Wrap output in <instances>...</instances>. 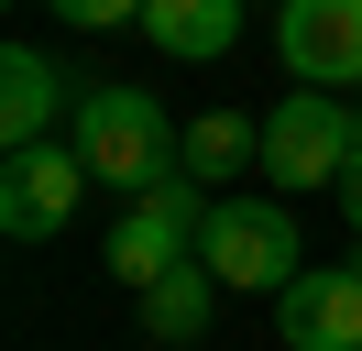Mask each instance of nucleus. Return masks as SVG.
Returning <instances> with one entry per match:
<instances>
[{
    "label": "nucleus",
    "instance_id": "obj_1",
    "mask_svg": "<svg viewBox=\"0 0 362 351\" xmlns=\"http://www.w3.org/2000/svg\"><path fill=\"white\" fill-rule=\"evenodd\" d=\"M66 143L88 154V176L121 187V197H154L165 176H187V121L154 99V88H77Z\"/></svg>",
    "mask_w": 362,
    "mask_h": 351
},
{
    "label": "nucleus",
    "instance_id": "obj_2",
    "mask_svg": "<svg viewBox=\"0 0 362 351\" xmlns=\"http://www.w3.org/2000/svg\"><path fill=\"white\" fill-rule=\"evenodd\" d=\"M198 263H209L220 285H242V297H286V285L308 275L296 209H286V197H242V187H220V197H209V231H198Z\"/></svg>",
    "mask_w": 362,
    "mask_h": 351
},
{
    "label": "nucleus",
    "instance_id": "obj_3",
    "mask_svg": "<svg viewBox=\"0 0 362 351\" xmlns=\"http://www.w3.org/2000/svg\"><path fill=\"white\" fill-rule=\"evenodd\" d=\"M351 154H362V110L340 99V88H296V99L264 110V176H274L286 197L340 187V176H351Z\"/></svg>",
    "mask_w": 362,
    "mask_h": 351
},
{
    "label": "nucleus",
    "instance_id": "obj_4",
    "mask_svg": "<svg viewBox=\"0 0 362 351\" xmlns=\"http://www.w3.org/2000/svg\"><path fill=\"white\" fill-rule=\"evenodd\" d=\"M209 197L220 187H198V176H165L154 197H132V209L110 219V241H99V263H110L121 285H154V275H176V263H198V231H209Z\"/></svg>",
    "mask_w": 362,
    "mask_h": 351
},
{
    "label": "nucleus",
    "instance_id": "obj_5",
    "mask_svg": "<svg viewBox=\"0 0 362 351\" xmlns=\"http://www.w3.org/2000/svg\"><path fill=\"white\" fill-rule=\"evenodd\" d=\"M88 154L55 132V143H23V154H0V231L11 241H55L77 219V197H88Z\"/></svg>",
    "mask_w": 362,
    "mask_h": 351
},
{
    "label": "nucleus",
    "instance_id": "obj_6",
    "mask_svg": "<svg viewBox=\"0 0 362 351\" xmlns=\"http://www.w3.org/2000/svg\"><path fill=\"white\" fill-rule=\"evenodd\" d=\"M274 55L296 88H362V0H274Z\"/></svg>",
    "mask_w": 362,
    "mask_h": 351
},
{
    "label": "nucleus",
    "instance_id": "obj_7",
    "mask_svg": "<svg viewBox=\"0 0 362 351\" xmlns=\"http://www.w3.org/2000/svg\"><path fill=\"white\" fill-rule=\"evenodd\" d=\"M274 340L286 351H362V263H308L274 297Z\"/></svg>",
    "mask_w": 362,
    "mask_h": 351
},
{
    "label": "nucleus",
    "instance_id": "obj_8",
    "mask_svg": "<svg viewBox=\"0 0 362 351\" xmlns=\"http://www.w3.org/2000/svg\"><path fill=\"white\" fill-rule=\"evenodd\" d=\"M55 121H66V77H55V55H45V44H11V55H0V154L55 143Z\"/></svg>",
    "mask_w": 362,
    "mask_h": 351
},
{
    "label": "nucleus",
    "instance_id": "obj_9",
    "mask_svg": "<svg viewBox=\"0 0 362 351\" xmlns=\"http://www.w3.org/2000/svg\"><path fill=\"white\" fill-rule=\"evenodd\" d=\"M143 33L176 66H220L230 44H242V0H143Z\"/></svg>",
    "mask_w": 362,
    "mask_h": 351
},
{
    "label": "nucleus",
    "instance_id": "obj_10",
    "mask_svg": "<svg viewBox=\"0 0 362 351\" xmlns=\"http://www.w3.org/2000/svg\"><path fill=\"white\" fill-rule=\"evenodd\" d=\"M132 307H143V340L198 351V340H209V318H220V275H209V263H176V275H154Z\"/></svg>",
    "mask_w": 362,
    "mask_h": 351
},
{
    "label": "nucleus",
    "instance_id": "obj_11",
    "mask_svg": "<svg viewBox=\"0 0 362 351\" xmlns=\"http://www.w3.org/2000/svg\"><path fill=\"white\" fill-rule=\"evenodd\" d=\"M242 165H264V121L198 110V121H187V176H198V187H242Z\"/></svg>",
    "mask_w": 362,
    "mask_h": 351
},
{
    "label": "nucleus",
    "instance_id": "obj_12",
    "mask_svg": "<svg viewBox=\"0 0 362 351\" xmlns=\"http://www.w3.org/2000/svg\"><path fill=\"white\" fill-rule=\"evenodd\" d=\"M45 11H66L77 33H121V22H143V0H45Z\"/></svg>",
    "mask_w": 362,
    "mask_h": 351
},
{
    "label": "nucleus",
    "instance_id": "obj_13",
    "mask_svg": "<svg viewBox=\"0 0 362 351\" xmlns=\"http://www.w3.org/2000/svg\"><path fill=\"white\" fill-rule=\"evenodd\" d=\"M329 197H340V219H351V241H362V154H351V176H340Z\"/></svg>",
    "mask_w": 362,
    "mask_h": 351
}]
</instances>
